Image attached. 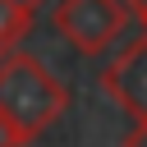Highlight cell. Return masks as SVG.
<instances>
[{"label":"cell","mask_w":147,"mask_h":147,"mask_svg":"<svg viewBox=\"0 0 147 147\" xmlns=\"http://www.w3.org/2000/svg\"><path fill=\"white\" fill-rule=\"evenodd\" d=\"M0 110L28 133H46L64 110H69V87L28 51L0 55Z\"/></svg>","instance_id":"obj_1"},{"label":"cell","mask_w":147,"mask_h":147,"mask_svg":"<svg viewBox=\"0 0 147 147\" xmlns=\"http://www.w3.org/2000/svg\"><path fill=\"white\" fill-rule=\"evenodd\" d=\"M129 23L124 0H60L55 5V32L78 55H101Z\"/></svg>","instance_id":"obj_2"},{"label":"cell","mask_w":147,"mask_h":147,"mask_svg":"<svg viewBox=\"0 0 147 147\" xmlns=\"http://www.w3.org/2000/svg\"><path fill=\"white\" fill-rule=\"evenodd\" d=\"M101 87H106V96H110L124 115H133V119L147 115V37L129 41V46L101 69Z\"/></svg>","instance_id":"obj_3"},{"label":"cell","mask_w":147,"mask_h":147,"mask_svg":"<svg viewBox=\"0 0 147 147\" xmlns=\"http://www.w3.org/2000/svg\"><path fill=\"white\" fill-rule=\"evenodd\" d=\"M41 0H0V55L18 51V41L28 37L32 18H37Z\"/></svg>","instance_id":"obj_4"},{"label":"cell","mask_w":147,"mask_h":147,"mask_svg":"<svg viewBox=\"0 0 147 147\" xmlns=\"http://www.w3.org/2000/svg\"><path fill=\"white\" fill-rule=\"evenodd\" d=\"M23 142H32V138H28V133H23V129L0 110V147H23Z\"/></svg>","instance_id":"obj_5"},{"label":"cell","mask_w":147,"mask_h":147,"mask_svg":"<svg viewBox=\"0 0 147 147\" xmlns=\"http://www.w3.org/2000/svg\"><path fill=\"white\" fill-rule=\"evenodd\" d=\"M119 147H147V115H142V119H138V124L129 129V138H124Z\"/></svg>","instance_id":"obj_6"},{"label":"cell","mask_w":147,"mask_h":147,"mask_svg":"<svg viewBox=\"0 0 147 147\" xmlns=\"http://www.w3.org/2000/svg\"><path fill=\"white\" fill-rule=\"evenodd\" d=\"M129 14H133L142 28H147V0H129Z\"/></svg>","instance_id":"obj_7"}]
</instances>
